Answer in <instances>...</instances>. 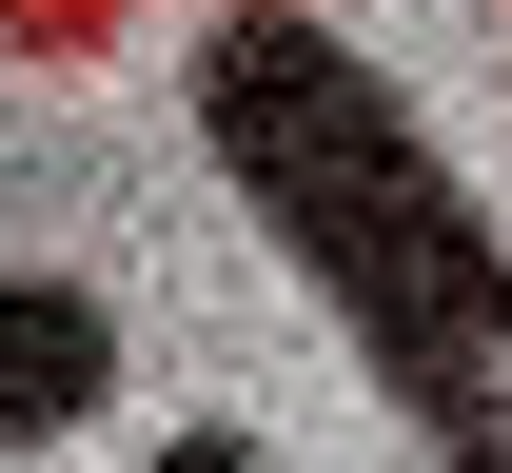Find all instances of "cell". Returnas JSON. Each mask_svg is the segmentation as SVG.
<instances>
[{"mask_svg":"<svg viewBox=\"0 0 512 473\" xmlns=\"http://www.w3.org/2000/svg\"><path fill=\"white\" fill-rule=\"evenodd\" d=\"M99 395H119V316H99L79 276H0V454L79 434Z\"/></svg>","mask_w":512,"mask_h":473,"instance_id":"obj_2","label":"cell"},{"mask_svg":"<svg viewBox=\"0 0 512 473\" xmlns=\"http://www.w3.org/2000/svg\"><path fill=\"white\" fill-rule=\"evenodd\" d=\"M138 473H276V454H256V434H158Z\"/></svg>","mask_w":512,"mask_h":473,"instance_id":"obj_3","label":"cell"},{"mask_svg":"<svg viewBox=\"0 0 512 473\" xmlns=\"http://www.w3.org/2000/svg\"><path fill=\"white\" fill-rule=\"evenodd\" d=\"M40 40H99V0H20V60H40Z\"/></svg>","mask_w":512,"mask_h":473,"instance_id":"obj_4","label":"cell"},{"mask_svg":"<svg viewBox=\"0 0 512 473\" xmlns=\"http://www.w3.org/2000/svg\"><path fill=\"white\" fill-rule=\"evenodd\" d=\"M197 158L237 178V217L316 276V316L355 336L434 473H512V237L434 158V119L355 60V20L316 0H217L197 20Z\"/></svg>","mask_w":512,"mask_h":473,"instance_id":"obj_1","label":"cell"}]
</instances>
